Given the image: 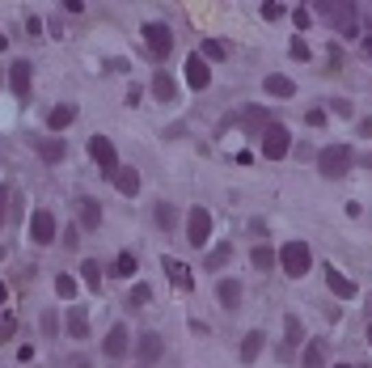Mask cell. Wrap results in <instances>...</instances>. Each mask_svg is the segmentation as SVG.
I'll use <instances>...</instances> for the list:
<instances>
[{
	"label": "cell",
	"instance_id": "1",
	"mask_svg": "<svg viewBox=\"0 0 372 368\" xmlns=\"http://www.w3.org/2000/svg\"><path fill=\"white\" fill-rule=\"evenodd\" d=\"M280 267L288 271V280H305V275H309V267H313L309 245H305V241H288L284 250H280Z\"/></svg>",
	"mask_w": 372,
	"mask_h": 368
},
{
	"label": "cell",
	"instance_id": "2",
	"mask_svg": "<svg viewBox=\"0 0 372 368\" xmlns=\"http://www.w3.org/2000/svg\"><path fill=\"white\" fill-rule=\"evenodd\" d=\"M321 13H326V21H330V26H334L338 34H347V38H360V9H356V5L330 0V5L321 9Z\"/></svg>",
	"mask_w": 372,
	"mask_h": 368
},
{
	"label": "cell",
	"instance_id": "3",
	"mask_svg": "<svg viewBox=\"0 0 372 368\" xmlns=\"http://www.w3.org/2000/svg\"><path fill=\"white\" fill-rule=\"evenodd\" d=\"M351 161H356V153L347 149V144H330V149H321L317 169H321V178H343L347 169H351Z\"/></svg>",
	"mask_w": 372,
	"mask_h": 368
},
{
	"label": "cell",
	"instance_id": "4",
	"mask_svg": "<svg viewBox=\"0 0 372 368\" xmlns=\"http://www.w3.org/2000/svg\"><path fill=\"white\" fill-rule=\"evenodd\" d=\"M292 149V132L284 127V123H271V127L262 132V157L266 161H284Z\"/></svg>",
	"mask_w": 372,
	"mask_h": 368
},
{
	"label": "cell",
	"instance_id": "5",
	"mask_svg": "<svg viewBox=\"0 0 372 368\" xmlns=\"http://www.w3.org/2000/svg\"><path fill=\"white\" fill-rule=\"evenodd\" d=\"M144 42L157 60H169V51H173V34L165 21H144Z\"/></svg>",
	"mask_w": 372,
	"mask_h": 368
},
{
	"label": "cell",
	"instance_id": "6",
	"mask_svg": "<svg viewBox=\"0 0 372 368\" xmlns=\"http://www.w3.org/2000/svg\"><path fill=\"white\" fill-rule=\"evenodd\" d=\"M89 157L97 161V169H102L106 178L119 169V153H114V144H110L106 136H93V140H89Z\"/></svg>",
	"mask_w": 372,
	"mask_h": 368
},
{
	"label": "cell",
	"instance_id": "7",
	"mask_svg": "<svg viewBox=\"0 0 372 368\" xmlns=\"http://www.w3.org/2000/svg\"><path fill=\"white\" fill-rule=\"evenodd\" d=\"M186 237H190V245H203V241L212 237V216H208V208H190V216H186Z\"/></svg>",
	"mask_w": 372,
	"mask_h": 368
},
{
	"label": "cell",
	"instance_id": "8",
	"mask_svg": "<svg viewBox=\"0 0 372 368\" xmlns=\"http://www.w3.org/2000/svg\"><path fill=\"white\" fill-rule=\"evenodd\" d=\"M30 237H34L38 245H51V241H55V216L47 212V208H38V212L30 216Z\"/></svg>",
	"mask_w": 372,
	"mask_h": 368
},
{
	"label": "cell",
	"instance_id": "9",
	"mask_svg": "<svg viewBox=\"0 0 372 368\" xmlns=\"http://www.w3.org/2000/svg\"><path fill=\"white\" fill-rule=\"evenodd\" d=\"M9 89L21 97V102H30V60H13V68H9Z\"/></svg>",
	"mask_w": 372,
	"mask_h": 368
},
{
	"label": "cell",
	"instance_id": "10",
	"mask_svg": "<svg viewBox=\"0 0 372 368\" xmlns=\"http://www.w3.org/2000/svg\"><path fill=\"white\" fill-rule=\"evenodd\" d=\"M30 144H34V153H38L42 161H51V165L68 157V149H64V140H60V136H34Z\"/></svg>",
	"mask_w": 372,
	"mask_h": 368
},
{
	"label": "cell",
	"instance_id": "11",
	"mask_svg": "<svg viewBox=\"0 0 372 368\" xmlns=\"http://www.w3.org/2000/svg\"><path fill=\"white\" fill-rule=\"evenodd\" d=\"M186 81H190V89H208L212 85V68H208L203 56H190L186 60Z\"/></svg>",
	"mask_w": 372,
	"mask_h": 368
},
{
	"label": "cell",
	"instance_id": "12",
	"mask_svg": "<svg viewBox=\"0 0 372 368\" xmlns=\"http://www.w3.org/2000/svg\"><path fill=\"white\" fill-rule=\"evenodd\" d=\"M161 262H165V275L173 280V288H182V292L195 288V275L186 271V262H178V258H161Z\"/></svg>",
	"mask_w": 372,
	"mask_h": 368
},
{
	"label": "cell",
	"instance_id": "13",
	"mask_svg": "<svg viewBox=\"0 0 372 368\" xmlns=\"http://www.w3.org/2000/svg\"><path fill=\"white\" fill-rule=\"evenodd\" d=\"M77 220H81V229H97V225H102V208H97V199H81L77 204Z\"/></svg>",
	"mask_w": 372,
	"mask_h": 368
},
{
	"label": "cell",
	"instance_id": "14",
	"mask_svg": "<svg viewBox=\"0 0 372 368\" xmlns=\"http://www.w3.org/2000/svg\"><path fill=\"white\" fill-rule=\"evenodd\" d=\"M68 334L72 339H89V313H85V305H72L68 309Z\"/></svg>",
	"mask_w": 372,
	"mask_h": 368
},
{
	"label": "cell",
	"instance_id": "15",
	"mask_svg": "<svg viewBox=\"0 0 372 368\" xmlns=\"http://www.w3.org/2000/svg\"><path fill=\"white\" fill-rule=\"evenodd\" d=\"M110 182H114V191H119V195H136V191H140V174H136V169H127V165L114 169Z\"/></svg>",
	"mask_w": 372,
	"mask_h": 368
},
{
	"label": "cell",
	"instance_id": "16",
	"mask_svg": "<svg viewBox=\"0 0 372 368\" xmlns=\"http://www.w3.org/2000/svg\"><path fill=\"white\" fill-rule=\"evenodd\" d=\"M326 288L334 292V297H343V301H351V297H356V284L347 280V275H338L334 267H326Z\"/></svg>",
	"mask_w": 372,
	"mask_h": 368
},
{
	"label": "cell",
	"instance_id": "17",
	"mask_svg": "<svg viewBox=\"0 0 372 368\" xmlns=\"http://www.w3.org/2000/svg\"><path fill=\"white\" fill-rule=\"evenodd\" d=\"M216 301L225 305V309H237V305H241V284H237V280H220V284H216Z\"/></svg>",
	"mask_w": 372,
	"mask_h": 368
},
{
	"label": "cell",
	"instance_id": "18",
	"mask_svg": "<svg viewBox=\"0 0 372 368\" xmlns=\"http://www.w3.org/2000/svg\"><path fill=\"white\" fill-rule=\"evenodd\" d=\"M262 89H266L271 97H292V93H296V85H292V77H280V72H271V77L262 81Z\"/></svg>",
	"mask_w": 372,
	"mask_h": 368
},
{
	"label": "cell",
	"instance_id": "19",
	"mask_svg": "<svg viewBox=\"0 0 372 368\" xmlns=\"http://www.w3.org/2000/svg\"><path fill=\"white\" fill-rule=\"evenodd\" d=\"M161 352H165V343H161V334H144V339H140V360H144V364H153V360H161Z\"/></svg>",
	"mask_w": 372,
	"mask_h": 368
},
{
	"label": "cell",
	"instance_id": "20",
	"mask_svg": "<svg viewBox=\"0 0 372 368\" xmlns=\"http://www.w3.org/2000/svg\"><path fill=\"white\" fill-rule=\"evenodd\" d=\"M262 347H266V339H262V330H250V334H245V343H241V360H245V364H254Z\"/></svg>",
	"mask_w": 372,
	"mask_h": 368
},
{
	"label": "cell",
	"instance_id": "21",
	"mask_svg": "<svg viewBox=\"0 0 372 368\" xmlns=\"http://www.w3.org/2000/svg\"><path fill=\"white\" fill-rule=\"evenodd\" d=\"M275 262H280V254L271 250V245H254V254H250V267H254V271H271Z\"/></svg>",
	"mask_w": 372,
	"mask_h": 368
},
{
	"label": "cell",
	"instance_id": "22",
	"mask_svg": "<svg viewBox=\"0 0 372 368\" xmlns=\"http://www.w3.org/2000/svg\"><path fill=\"white\" fill-rule=\"evenodd\" d=\"M153 225H157L161 233H173V225H178V212H173L169 204H157V208H153Z\"/></svg>",
	"mask_w": 372,
	"mask_h": 368
},
{
	"label": "cell",
	"instance_id": "23",
	"mask_svg": "<svg viewBox=\"0 0 372 368\" xmlns=\"http://www.w3.org/2000/svg\"><path fill=\"white\" fill-rule=\"evenodd\" d=\"M153 93H157V102H173V77L169 72H153Z\"/></svg>",
	"mask_w": 372,
	"mask_h": 368
},
{
	"label": "cell",
	"instance_id": "24",
	"mask_svg": "<svg viewBox=\"0 0 372 368\" xmlns=\"http://www.w3.org/2000/svg\"><path fill=\"white\" fill-rule=\"evenodd\" d=\"M72 119H77V106H51V114H47V127L60 132V127H68Z\"/></svg>",
	"mask_w": 372,
	"mask_h": 368
},
{
	"label": "cell",
	"instance_id": "25",
	"mask_svg": "<svg viewBox=\"0 0 372 368\" xmlns=\"http://www.w3.org/2000/svg\"><path fill=\"white\" fill-rule=\"evenodd\" d=\"M102 347H106V356H123V352H127V330H123V326H114L110 334H106V343H102Z\"/></svg>",
	"mask_w": 372,
	"mask_h": 368
},
{
	"label": "cell",
	"instance_id": "26",
	"mask_svg": "<svg viewBox=\"0 0 372 368\" xmlns=\"http://www.w3.org/2000/svg\"><path fill=\"white\" fill-rule=\"evenodd\" d=\"M305 368H326V339H313L305 347Z\"/></svg>",
	"mask_w": 372,
	"mask_h": 368
},
{
	"label": "cell",
	"instance_id": "27",
	"mask_svg": "<svg viewBox=\"0 0 372 368\" xmlns=\"http://www.w3.org/2000/svg\"><path fill=\"white\" fill-rule=\"evenodd\" d=\"M136 267H140V262H136V254H127V250H123V254L114 258V267H110V275H119V280H132V275H136Z\"/></svg>",
	"mask_w": 372,
	"mask_h": 368
},
{
	"label": "cell",
	"instance_id": "28",
	"mask_svg": "<svg viewBox=\"0 0 372 368\" xmlns=\"http://www.w3.org/2000/svg\"><path fill=\"white\" fill-rule=\"evenodd\" d=\"M229 254H233V250H229V241H220V245H216V250L208 254V262H203V267H208V271H220V267H225V262H229Z\"/></svg>",
	"mask_w": 372,
	"mask_h": 368
},
{
	"label": "cell",
	"instance_id": "29",
	"mask_svg": "<svg viewBox=\"0 0 372 368\" xmlns=\"http://www.w3.org/2000/svg\"><path fill=\"white\" fill-rule=\"evenodd\" d=\"M284 339H288V347H292V343H301L305 339V326H301V317H284Z\"/></svg>",
	"mask_w": 372,
	"mask_h": 368
},
{
	"label": "cell",
	"instance_id": "30",
	"mask_svg": "<svg viewBox=\"0 0 372 368\" xmlns=\"http://www.w3.org/2000/svg\"><path fill=\"white\" fill-rule=\"evenodd\" d=\"M203 60H229V42L208 38V42H203Z\"/></svg>",
	"mask_w": 372,
	"mask_h": 368
},
{
	"label": "cell",
	"instance_id": "31",
	"mask_svg": "<svg viewBox=\"0 0 372 368\" xmlns=\"http://www.w3.org/2000/svg\"><path fill=\"white\" fill-rule=\"evenodd\" d=\"M81 280H85L89 288L102 284V271H97V262H93V258H89V262H81Z\"/></svg>",
	"mask_w": 372,
	"mask_h": 368
},
{
	"label": "cell",
	"instance_id": "32",
	"mask_svg": "<svg viewBox=\"0 0 372 368\" xmlns=\"http://www.w3.org/2000/svg\"><path fill=\"white\" fill-rule=\"evenodd\" d=\"M148 301H153V288H148V284H136V288H132V305H136V309H144Z\"/></svg>",
	"mask_w": 372,
	"mask_h": 368
},
{
	"label": "cell",
	"instance_id": "33",
	"mask_svg": "<svg viewBox=\"0 0 372 368\" xmlns=\"http://www.w3.org/2000/svg\"><path fill=\"white\" fill-rule=\"evenodd\" d=\"M288 56L305 64V60H309V42H305V38H292V42H288Z\"/></svg>",
	"mask_w": 372,
	"mask_h": 368
},
{
	"label": "cell",
	"instance_id": "34",
	"mask_svg": "<svg viewBox=\"0 0 372 368\" xmlns=\"http://www.w3.org/2000/svg\"><path fill=\"white\" fill-rule=\"evenodd\" d=\"M55 292H60V297H77V280H72V275H55Z\"/></svg>",
	"mask_w": 372,
	"mask_h": 368
},
{
	"label": "cell",
	"instance_id": "35",
	"mask_svg": "<svg viewBox=\"0 0 372 368\" xmlns=\"http://www.w3.org/2000/svg\"><path fill=\"white\" fill-rule=\"evenodd\" d=\"M262 17H266V21H280V17H284V5H275V0H266V5H262Z\"/></svg>",
	"mask_w": 372,
	"mask_h": 368
},
{
	"label": "cell",
	"instance_id": "36",
	"mask_svg": "<svg viewBox=\"0 0 372 368\" xmlns=\"http://www.w3.org/2000/svg\"><path fill=\"white\" fill-rule=\"evenodd\" d=\"M55 330H60V322H55V313L47 309V313H42V334H55Z\"/></svg>",
	"mask_w": 372,
	"mask_h": 368
},
{
	"label": "cell",
	"instance_id": "37",
	"mask_svg": "<svg viewBox=\"0 0 372 368\" xmlns=\"http://www.w3.org/2000/svg\"><path fill=\"white\" fill-rule=\"evenodd\" d=\"M292 21H296V30H309V9H296Z\"/></svg>",
	"mask_w": 372,
	"mask_h": 368
},
{
	"label": "cell",
	"instance_id": "38",
	"mask_svg": "<svg viewBox=\"0 0 372 368\" xmlns=\"http://www.w3.org/2000/svg\"><path fill=\"white\" fill-rule=\"evenodd\" d=\"M17 330V322H13V317H0V339H9Z\"/></svg>",
	"mask_w": 372,
	"mask_h": 368
},
{
	"label": "cell",
	"instance_id": "39",
	"mask_svg": "<svg viewBox=\"0 0 372 368\" xmlns=\"http://www.w3.org/2000/svg\"><path fill=\"white\" fill-rule=\"evenodd\" d=\"M360 47H364V56L372 60V30H364V34H360Z\"/></svg>",
	"mask_w": 372,
	"mask_h": 368
},
{
	"label": "cell",
	"instance_id": "40",
	"mask_svg": "<svg viewBox=\"0 0 372 368\" xmlns=\"http://www.w3.org/2000/svg\"><path fill=\"white\" fill-rule=\"evenodd\" d=\"M5 204H9V186L0 182V225H5Z\"/></svg>",
	"mask_w": 372,
	"mask_h": 368
},
{
	"label": "cell",
	"instance_id": "41",
	"mask_svg": "<svg viewBox=\"0 0 372 368\" xmlns=\"http://www.w3.org/2000/svg\"><path fill=\"white\" fill-rule=\"evenodd\" d=\"M250 233H254V237H258V241H262V237H266V233H271V229H266V225H262V220H254V225H250Z\"/></svg>",
	"mask_w": 372,
	"mask_h": 368
},
{
	"label": "cell",
	"instance_id": "42",
	"mask_svg": "<svg viewBox=\"0 0 372 368\" xmlns=\"http://www.w3.org/2000/svg\"><path fill=\"white\" fill-rule=\"evenodd\" d=\"M360 136H368V140H372V119H364V123H360Z\"/></svg>",
	"mask_w": 372,
	"mask_h": 368
},
{
	"label": "cell",
	"instance_id": "43",
	"mask_svg": "<svg viewBox=\"0 0 372 368\" xmlns=\"http://www.w3.org/2000/svg\"><path fill=\"white\" fill-rule=\"evenodd\" d=\"M5 301H9V288H5V284H0V305H5Z\"/></svg>",
	"mask_w": 372,
	"mask_h": 368
},
{
	"label": "cell",
	"instance_id": "44",
	"mask_svg": "<svg viewBox=\"0 0 372 368\" xmlns=\"http://www.w3.org/2000/svg\"><path fill=\"white\" fill-rule=\"evenodd\" d=\"M334 368H351V364H334Z\"/></svg>",
	"mask_w": 372,
	"mask_h": 368
},
{
	"label": "cell",
	"instance_id": "45",
	"mask_svg": "<svg viewBox=\"0 0 372 368\" xmlns=\"http://www.w3.org/2000/svg\"><path fill=\"white\" fill-rule=\"evenodd\" d=\"M368 343H372V326H368Z\"/></svg>",
	"mask_w": 372,
	"mask_h": 368
},
{
	"label": "cell",
	"instance_id": "46",
	"mask_svg": "<svg viewBox=\"0 0 372 368\" xmlns=\"http://www.w3.org/2000/svg\"><path fill=\"white\" fill-rule=\"evenodd\" d=\"M140 368H148V364H140Z\"/></svg>",
	"mask_w": 372,
	"mask_h": 368
}]
</instances>
